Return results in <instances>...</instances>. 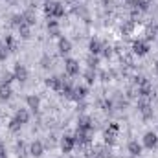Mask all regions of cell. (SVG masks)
<instances>
[{
    "instance_id": "9c48e42d",
    "label": "cell",
    "mask_w": 158,
    "mask_h": 158,
    "mask_svg": "<svg viewBox=\"0 0 158 158\" xmlns=\"http://www.w3.org/2000/svg\"><path fill=\"white\" fill-rule=\"evenodd\" d=\"M74 138H76V145H86V143H90V132H85V131H79L74 134Z\"/></svg>"
},
{
    "instance_id": "9a60e30c",
    "label": "cell",
    "mask_w": 158,
    "mask_h": 158,
    "mask_svg": "<svg viewBox=\"0 0 158 158\" xmlns=\"http://www.w3.org/2000/svg\"><path fill=\"white\" fill-rule=\"evenodd\" d=\"M86 94H88L86 86H74V96H72V99L81 101V99H85V98H86Z\"/></svg>"
},
{
    "instance_id": "f546056e",
    "label": "cell",
    "mask_w": 158,
    "mask_h": 158,
    "mask_svg": "<svg viewBox=\"0 0 158 158\" xmlns=\"http://www.w3.org/2000/svg\"><path fill=\"white\" fill-rule=\"evenodd\" d=\"M7 55H9L7 46H6V44H0V61H6V59H7Z\"/></svg>"
},
{
    "instance_id": "44dd1931",
    "label": "cell",
    "mask_w": 158,
    "mask_h": 158,
    "mask_svg": "<svg viewBox=\"0 0 158 158\" xmlns=\"http://www.w3.org/2000/svg\"><path fill=\"white\" fill-rule=\"evenodd\" d=\"M15 118L24 125V123H28V121H30V112H28L26 109H19V110H17V114H15Z\"/></svg>"
},
{
    "instance_id": "83f0119b",
    "label": "cell",
    "mask_w": 158,
    "mask_h": 158,
    "mask_svg": "<svg viewBox=\"0 0 158 158\" xmlns=\"http://www.w3.org/2000/svg\"><path fill=\"white\" fill-rule=\"evenodd\" d=\"M20 127H22V123H20L17 118H13L11 121H9V131H11V132H17V131H20Z\"/></svg>"
},
{
    "instance_id": "52a82bcc",
    "label": "cell",
    "mask_w": 158,
    "mask_h": 158,
    "mask_svg": "<svg viewBox=\"0 0 158 158\" xmlns=\"http://www.w3.org/2000/svg\"><path fill=\"white\" fill-rule=\"evenodd\" d=\"M77 129L79 131H85V132H92V129H94L92 118H88V116H81V118L77 119Z\"/></svg>"
},
{
    "instance_id": "f1b7e54d",
    "label": "cell",
    "mask_w": 158,
    "mask_h": 158,
    "mask_svg": "<svg viewBox=\"0 0 158 158\" xmlns=\"http://www.w3.org/2000/svg\"><path fill=\"white\" fill-rule=\"evenodd\" d=\"M22 22H24V17H22V15H13V17H11V24H13L15 28H19Z\"/></svg>"
},
{
    "instance_id": "e575fe53",
    "label": "cell",
    "mask_w": 158,
    "mask_h": 158,
    "mask_svg": "<svg viewBox=\"0 0 158 158\" xmlns=\"http://www.w3.org/2000/svg\"><path fill=\"white\" fill-rule=\"evenodd\" d=\"M101 53H103L105 57H110V55H112V48H110V46H103V50H101Z\"/></svg>"
},
{
    "instance_id": "d6a6232c",
    "label": "cell",
    "mask_w": 158,
    "mask_h": 158,
    "mask_svg": "<svg viewBox=\"0 0 158 158\" xmlns=\"http://www.w3.org/2000/svg\"><path fill=\"white\" fill-rule=\"evenodd\" d=\"M15 79V76L11 74V72H6L4 74V77H2V83H6V85H11V81Z\"/></svg>"
},
{
    "instance_id": "30bf717a",
    "label": "cell",
    "mask_w": 158,
    "mask_h": 158,
    "mask_svg": "<svg viewBox=\"0 0 158 158\" xmlns=\"http://www.w3.org/2000/svg\"><path fill=\"white\" fill-rule=\"evenodd\" d=\"M46 85L50 86V88H53V90H63V85H64V81L63 77H57V76H53V77H48L46 79Z\"/></svg>"
},
{
    "instance_id": "2e32d148",
    "label": "cell",
    "mask_w": 158,
    "mask_h": 158,
    "mask_svg": "<svg viewBox=\"0 0 158 158\" xmlns=\"http://www.w3.org/2000/svg\"><path fill=\"white\" fill-rule=\"evenodd\" d=\"M26 103H28V109H31L33 112H37L39 107H40V99L37 96H28V98H26Z\"/></svg>"
},
{
    "instance_id": "6da1fadb",
    "label": "cell",
    "mask_w": 158,
    "mask_h": 158,
    "mask_svg": "<svg viewBox=\"0 0 158 158\" xmlns=\"http://www.w3.org/2000/svg\"><path fill=\"white\" fill-rule=\"evenodd\" d=\"M44 13L52 19H61L64 15V7L61 2H55V0H50L44 4Z\"/></svg>"
},
{
    "instance_id": "277c9868",
    "label": "cell",
    "mask_w": 158,
    "mask_h": 158,
    "mask_svg": "<svg viewBox=\"0 0 158 158\" xmlns=\"http://www.w3.org/2000/svg\"><path fill=\"white\" fill-rule=\"evenodd\" d=\"M74 147H76V138H74L72 134L63 136V140H61V149H63V153H72Z\"/></svg>"
},
{
    "instance_id": "74e56055",
    "label": "cell",
    "mask_w": 158,
    "mask_h": 158,
    "mask_svg": "<svg viewBox=\"0 0 158 158\" xmlns=\"http://www.w3.org/2000/svg\"><path fill=\"white\" fill-rule=\"evenodd\" d=\"M109 129H110V131H116V132H118L119 125H118V123H110V125H109Z\"/></svg>"
},
{
    "instance_id": "8fae6325",
    "label": "cell",
    "mask_w": 158,
    "mask_h": 158,
    "mask_svg": "<svg viewBox=\"0 0 158 158\" xmlns=\"http://www.w3.org/2000/svg\"><path fill=\"white\" fill-rule=\"evenodd\" d=\"M158 143V136L155 132H145V136H143V145L147 147V149H153V147H156Z\"/></svg>"
},
{
    "instance_id": "ac0fdd59",
    "label": "cell",
    "mask_w": 158,
    "mask_h": 158,
    "mask_svg": "<svg viewBox=\"0 0 158 158\" xmlns=\"http://www.w3.org/2000/svg\"><path fill=\"white\" fill-rule=\"evenodd\" d=\"M11 86L9 85H6V83H2L0 85V101H7L9 98H11Z\"/></svg>"
},
{
    "instance_id": "8992f818",
    "label": "cell",
    "mask_w": 158,
    "mask_h": 158,
    "mask_svg": "<svg viewBox=\"0 0 158 158\" xmlns=\"http://www.w3.org/2000/svg\"><path fill=\"white\" fill-rule=\"evenodd\" d=\"M64 72H66V76H77L79 74V63L76 59H66L64 61Z\"/></svg>"
},
{
    "instance_id": "7c38bea8",
    "label": "cell",
    "mask_w": 158,
    "mask_h": 158,
    "mask_svg": "<svg viewBox=\"0 0 158 158\" xmlns=\"http://www.w3.org/2000/svg\"><path fill=\"white\" fill-rule=\"evenodd\" d=\"M86 158H110V155H109V153H107L103 147H96V149L88 151Z\"/></svg>"
},
{
    "instance_id": "d6986e66",
    "label": "cell",
    "mask_w": 158,
    "mask_h": 158,
    "mask_svg": "<svg viewBox=\"0 0 158 158\" xmlns=\"http://www.w3.org/2000/svg\"><path fill=\"white\" fill-rule=\"evenodd\" d=\"M103 138H105V143H107V145H114V143H116V131L107 129V131L103 132Z\"/></svg>"
},
{
    "instance_id": "e0dca14e",
    "label": "cell",
    "mask_w": 158,
    "mask_h": 158,
    "mask_svg": "<svg viewBox=\"0 0 158 158\" xmlns=\"http://www.w3.org/2000/svg\"><path fill=\"white\" fill-rule=\"evenodd\" d=\"M70 50H72V42L68 39H64V37H61L59 39V52L63 55H66V53H70Z\"/></svg>"
},
{
    "instance_id": "cb8c5ba5",
    "label": "cell",
    "mask_w": 158,
    "mask_h": 158,
    "mask_svg": "<svg viewBox=\"0 0 158 158\" xmlns=\"http://www.w3.org/2000/svg\"><path fill=\"white\" fill-rule=\"evenodd\" d=\"M17 30H19V33H20V37H22V39H30V35H31V33H30V24L22 22Z\"/></svg>"
},
{
    "instance_id": "d590c367",
    "label": "cell",
    "mask_w": 158,
    "mask_h": 158,
    "mask_svg": "<svg viewBox=\"0 0 158 158\" xmlns=\"http://www.w3.org/2000/svg\"><path fill=\"white\" fill-rule=\"evenodd\" d=\"M0 158H7V151H6L4 143H0Z\"/></svg>"
},
{
    "instance_id": "5b68a950",
    "label": "cell",
    "mask_w": 158,
    "mask_h": 158,
    "mask_svg": "<svg viewBox=\"0 0 158 158\" xmlns=\"http://www.w3.org/2000/svg\"><path fill=\"white\" fill-rule=\"evenodd\" d=\"M132 52L136 53V55H145L147 52H149V44H147V40H134L132 42Z\"/></svg>"
},
{
    "instance_id": "1f68e13d",
    "label": "cell",
    "mask_w": 158,
    "mask_h": 158,
    "mask_svg": "<svg viewBox=\"0 0 158 158\" xmlns=\"http://www.w3.org/2000/svg\"><path fill=\"white\" fill-rule=\"evenodd\" d=\"M86 61H88V66H90L92 70H94V68L98 66V63H99V61H98V55H90V57H88Z\"/></svg>"
},
{
    "instance_id": "ba28073f",
    "label": "cell",
    "mask_w": 158,
    "mask_h": 158,
    "mask_svg": "<svg viewBox=\"0 0 158 158\" xmlns=\"http://www.w3.org/2000/svg\"><path fill=\"white\" fill-rule=\"evenodd\" d=\"M13 76H15V79H17V81L24 83V81L28 79V70H26V66H24V64H15Z\"/></svg>"
},
{
    "instance_id": "d4e9b609",
    "label": "cell",
    "mask_w": 158,
    "mask_h": 158,
    "mask_svg": "<svg viewBox=\"0 0 158 158\" xmlns=\"http://www.w3.org/2000/svg\"><path fill=\"white\" fill-rule=\"evenodd\" d=\"M151 6V0H136V7L138 11H147Z\"/></svg>"
},
{
    "instance_id": "7402d4cb",
    "label": "cell",
    "mask_w": 158,
    "mask_h": 158,
    "mask_svg": "<svg viewBox=\"0 0 158 158\" xmlns=\"http://www.w3.org/2000/svg\"><path fill=\"white\" fill-rule=\"evenodd\" d=\"M28 153H30L28 145H26L24 142H17V155H19V158H26Z\"/></svg>"
},
{
    "instance_id": "f35d334b",
    "label": "cell",
    "mask_w": 158,
    "mask_h": 158,
    "mask_svg": "<svg viewBox=\"0 0 158 158\" xmlns=\"http://www.w3.org/2000/svg\"><path fill=\"white\" fill-rule=\"evenodd\" d=\"M101 79H103V81H109V79H110V74H107V72H101Z\"/></svg>"
},
{
    "instance_id": "7a4b0ae2",
    "label": "cell",
    "mask_w": 158,
    "mask_h": 158,
    "mask_svg": "<svg viewBox=\"0 0 158 158\" xmlns=\"http://www.w3.org/2000/svg\"><path fill=\"white\" fill-rule=\"evenodd\" d=\"M134 83L138 85V94H140V98H151V96H153V85H151V81L147 77L140 76V77L134 79Z\"/></svg>"
},
{
    "instance_id": "ffe728a7",
    "label": "cell",
    "mask_w": 158,
    "mask_h": 158,
    "mask_svg": "<svg viewBox=\"0 0 158 158\" xmlns=\"http://www.w3.org/2000/svg\"><path fill=\"white\" fill-rule=\"evenodd\" d=\"M127 149H129V153L132 155V156H138V155H142V145L138 143V142H129V145H127Z\"/></svg>"
},
{
    "instance_id": "ab89813d",
    "label": "cell",
    "mask_w": 158,
    "mask_h": 158,
    "mask_svg": "<svg viewBox=\"0 0 158 158\" xmlns=\"http://www.w3.org/2000/svg\"><path fill=\"white\" fill-rule=\"evenodd\" d=\"M156 31H158V28H156Z\"/></svg>"
},
{
    "instance_id": "603a6c76",
    "label": "cell",
    "mask_w": 158,
    "mask_h": 158,
    "mask_svg": "<svg viewBox=\"0 0 158 158\" xmlns=\"http://www.w3.org/2000/svg\"><path fill=\"white\" fill-rule=\"evenodd\" d=\"M48 31L52 37H59V24L57 20H48Z\"/></svg>"
},
{
    "instance_id": "5bb4252c",
    "label": "cell",
    "mask_w": 158,
    "mask_h": 158,
    "mask_svg": "<svg viewBox=\"0 0 158 158\" xmlns=\"http://www.w3.org/2000/svg\"><path fill=\"white\" fill-rule=\"evenodd\" d=\"M42 153H44V147H42V143H40L39 140H35V142L30 145V155H31V156H35V158H39Z\"/></svg>"
},
{
    "instance_id": "3957f363",
    "label": "cell",
    "mask_w": 158,
    "mask_h": 158,
    "mask_svg": "<svg viewBox=\"0 0 158 158\" xmlns=\"http://www.w3.org/2000/svg\"><path fill=\"white\" fill-rule=\"evenodd\" d=\"M138 110L142 112V116L145 119H149L153 116V107H151V103H149V98H140V99H138Z\"/></svg>"
},
{
    "instance_id": "8d00e7d4",
    "label": "cell",
    "mask_w": 158,
    "mask_h": 158,
    "mask_svg": "<svg viewBox=\"0 0 158 158\" xmlns=\"http://www.w3.org/2000/svg\"><path fill=\"white\" fill-rule=\"evenodd\" d=\"M40 63H42V68H50V64H52V61H50L48 57H42V61H40Z\"/></svg>"
},
{
    "instance_id": "4fadbf2b",
    "label": "cell",
    "mask_w": 158,
    "mask_h": 158,
    "mask_svg": "<svg viewBox=\"0 0 158 158\" xmlns=\"http://www.w3.org/2000/svg\"><path fill=\"white\" fill-rule=\"evenodd\" d=\"M88 50H90V55H99V53H101V50H103L101 40L92 39V40H90V44H88Z\"/></svg>"
},
{
    "instance_id": "4316f807",
    "label": "cell",
    "mask_w": 158,
    "mask_h": 158,
    "mask_svg": "<svg viewBox=\"0 0 158 158\" xmlns=\"http://www.w3.org/2000/svg\"><path fill=\"white\" fill-rule=\"evenodd\" d=\"M22 17H24V22H26V24H30V26L35 24V13H33V11H26Z\"/></svg>"
},
{
    "instance_id": "484cf974",
    "label": "cell",
    "mask_w": 158,
    "mask_h": 158,
    "mask_svg": "<svg viewBox=\"0 0 158 158\" xmlns=\"http://www.w3.org/2000/svg\"><path fill=\"white\" fill-rule=\"evenodd\" d=\"M4 44L7 46V50H9V52H15V50H17V42H15V39H13L11 35H7V37H6V42H4Z\"/></svg>"
},
{
    "instance_id": "4dcf8cb0",
    "label": "cell",
    "mask_w": 158,
    "mask_h": 158,
    "mask_svg": "<svg viewBox=\"0 0 158 158\" xmlns=\"http://www.w3.org/2000/svg\"><path fill=\"white\" fill-rule=\"evenodd\" d=\"M85 79H86V83H94V81H96V74H94V70H92V68L85 72Z\"/></svg>"
},
{
    "instance_id": "836d02e7",
    "label": "cell",
    "mask_w": 158,
    "mask_h": 158,
    "mask_svg": "<svg viewBox=\"0 0 158 158\" xmlns=\"http://www.w3.org/2000/svg\"><path fill=\"white\" fill-rule=\"evenodd\" d=\"M132 28H134V22H132V20H129V22L123 26V33H131V31H132Z\"/></svg>"
}]
</instances>
